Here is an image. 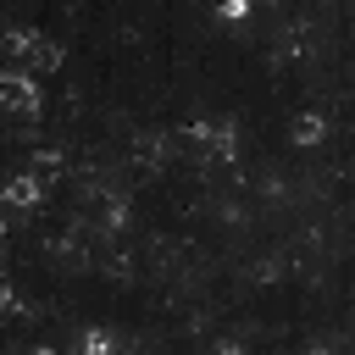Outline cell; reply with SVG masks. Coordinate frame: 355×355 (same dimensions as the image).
Segmentation results:
<instances>
[{"label": "cell", "instance_id": "3957f363", "mask_svg": "<svg viewBox=\"0 0 355 355\" xmlns=\"http://www.w3.org/2000/svg\"><path fill=\"white\" fill-rule=\"evenodd\" d=\"M105 344H111L105 333H83V349H89V355H105Z\"/></svg>", "mask_w": 355, "mask_h": 355}, {"label": "cell", "instance_id": "5b68a950", "mask_svg": "<svg viewBox=\"0 0 355 355\" xmlns=\"http://www.w3.org/2000/svg\"><path fill=\"white\" fill-rule=\"evenodd\" d=\"M33 355H55V349H33Z\"/></svg>", "mask_w": 355, "mask_h": 355}, {"label": "cell", "instance_id": "277c9868", "mask_svg": "<svg viewBox=\"0 0 355 355\" xmlns=\"http://www.w3.org/2000/svg\"><path fill=\"white\" fill-rule=\"evenodd\" d=\"M222 355H244V349H222Z\"/></svg>", "mask_w": 355, "mask_h": 355}, {"label": "cell", "instance_id": "7a4b0ae2", "mask_svg": "<svg viewBox=\"0 0 355 355\" xmlns=\"http://www.w3.org/2000/svg\"><path fill=\"white\" fill-rule=\"evenodd\" d=\"M6 200H11V205H33V200H39V183H33L28 172H17V178H6Z\"/></svg>", "mask_w": 355, "mask_h": 355}, {"label": "cell", "instance_id": "6da1fadb", "mask_svg": "<svg viewBox=\"0 0 355 355\" xmlns=\"http://www.w3.org/2000/svg\"><path fill=\"white\" fill-rule=\"evenodd\" d=\"M0 100L17 105V111H33V105H39V94H33L28 78H0Z\"/></svg>", "mask_w": 355, "mask_h": 355}]
</instances>
